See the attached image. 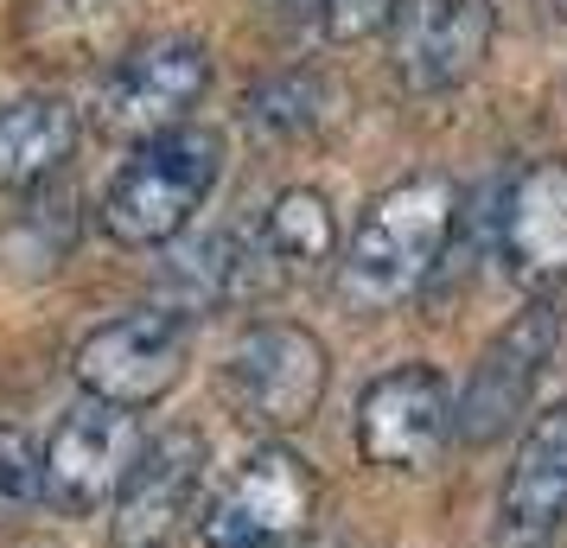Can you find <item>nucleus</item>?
Segmentation results:
<instances>
[{
	"label": "nucleus",
	"instance_id": "obj_21",
	"mask_svg": "<svg viewBox=\"0 0 567 548\" xmlns=\"http://www.w3.org/2000/svg\"><path fill=\"white\" fill-rule=\"evenodd\" d=\"M32 548H52V542H32Z\"/></svg>",
	"mask_w": 567,
	"mask_h": 548
},
{
	"label": "nucleus",
	"instance_id": "obj_12",
	"mask_svg": "<svg viewBox=\"0 0 567 548\" xmlns=\"http://www.w3.org/2000/svg\"><path fill=\"white\" fill-rule=\"evenodd\" d=\"M198 485H205V434L198 427H159L141 446L128 485L115 497V548H166L192 510Z\"/></svg>",
	"mask_w": 567,
	"mask_h": 548
},
{
	"label": "nucleus",
	"instance_id": "obj_6",
	"mask_svg": "<svg viewBox=\"0 0 567 548\" xmlns=\"http://www.w3.org/2000/svg\"><path fill=\"white\" fill-rule=\"evenodd\" d=\"M561 332H567L561 307L536 300L478 351V364H472L465 395H460V415H453L465 446H491V441H504V427H516V415L529 409L548 358L561 351Z\"/></svg>",
	"mask_w": 567,
	"mask_h": 548
},
{
	"label": "nucleus",
	"instance_id": "obj_17",
	"mask_svg": "<svg viewBox=\"0 0 567 548\" xmlns=\"http://www.w3.org/2000/svg\"><path fill=\"white\" fill-rule=\"evenodd\" d=\"M39 504H45V453L20 427H0V529H20Z\"/></svg>",
	"mask_w": 567,
	"mask_h": 548
},
{
	"label": "nucleus",
	"instance_id": "obj_18",
	"mask_svg": "<svg viewBox=\"0 0 567 548\" xmlns=\"http://www.w3.org/2000/svg\"><path fill=\"white\" fill-rule=\"evenodd\" d=\"M249 122H256L261 134H307L312 122H319V83L300 77V71L261 83L256 96H249Z\"/></svg>",
	"mask_w": 567,
	"mask_h": 548
},
{
	"label": "nucleus",
	"instance_id": "obj_19",
	"mask_svg": "<svg viewBox=\"0 0 567 548\" xmlns=\"http://www.w3.org/2000/svg\"><path fill=\"white\" fill-rule=\"evenodd\" d=\"M395 13H402V0H326V39H338V45H358V39H370V32L395 27Z\"/></svg>",
	"mask_w": 567,
	"mask_h": 548
},
{
	"label": "nucleus",
	"instance_id": "obj_7",
	"mask_svg": "<svg viewBox=\"0 0 567 548\" xmlns=\"http://www.w3.org/2000/svg\"><path fill=\"white\" fill-rule=\"evenodd\" d=\"M312 497H319V478L293 446H256L230 478V492L217 497V510L205 517V548H300Z\"/></svg>",
	"mask_w": 567,
	"mask_h": 548
},
{
	"label": "nucleus",
	"instance_id": "obj_5",
	"mask_svg": "<svg viewBox=\"0 0 567 548\" xmlns=\"http://www.w3.org/2000/svg\"><path fill=\"white\" fill-rule=\"evenodd\" d=\"M141 446H147V434H141L134 409L83 395L45 441V504L64 510V517H90L96 504L122 497Z\"/></svg>",
	"mask_w": 567,
	"mask_h": 548
},
{
	"label": "nucleus",
	"instance_id": "obj_8",
	"mask_svg": "<svg viewBox=\"0 0 567 548\" xmlns=\"http://www.w3.org/2000/svg\"><path fill=\"white\" fill-rule=\"evenodd\" d=\"M192 364V319L185 313H122L78 344L83 395H103L115 409H147L179 390Z\"/></svg>",
	"mask_w": 567,
	"mask_h": 548
},
{
	"label": "nucleus",
	"instance_id": "obj_13",
	"mask_svg": "<svg viewBox=\"0 0 567 548\" xmlns=\"http://www.w3.org/2000/svg\"><path fill=\"white\" fill-rule=\"evenodd\" d=\"M497 249L523 293H555L567 281V159H529L511 179Z\"/></svg>",
	"mask_w": 567,
	"mask_h": 548
},
{
	"label": "nucleus",
	"instance_id": "obj_11",
	"mask_svg": "<svg viewBox=\"0 0 567 548\" xmlns=\"http://www.w3.org/2000/svg\"><path fill=\"white\" fill-rule=\"evenodd\" d=\"M389 52L414 96L460 90L491 52V0H402Z\"/></svg>",
	"mask_w": 567,
	"mask_h": 548
},
{
	"label": "nucleus",
	"instance_id": "obj_10",
	"mask_svg": "<svg viewBox=\"0 0 567 548\" xmlns=\"http://www.w3.org/2000/svg\"><path fill=\"white\" fill-rule=\"evenodd\" d=\"M567 536V402L529 421L497 492L491 548H561Z\"/></svg>",
	"mask_w": 567,
	"mask_h": 548
},
{
	"label": "nucleus",
	"instance_id": "obj_2",
	"mask_svg": "<svg viewBox=\"0 0 567 548\" xmlns=\"http://www.w3.org/2000/svg\"><path fill=\"white\" fill-rule=\"evenodd\" d=\"M217 173H224V141L210 128H173L141 141L103 192V230L128 249L173 242L217 192Z\"/></svg>",
	"mask_w": 567,
	"mask_h": 548
},
{
	"label": "nucleus",
	"instance_id": "obj_9",
	"mask_svg": "<svg viewBox=\"0 0 567 548\" xmlns=\"http://www.w3.org/2000/svg\"><path fill=\"white\" fill-rule=\"evenodd\" d=\"M453 390L434 364L383 370L358 402V453L383 472H427L460 434Z\"/></svg>",
	"mask_w": 567,
	"mask_h": 548
},
{
	"label": "nucleus",
	"instance_id": "obj_16",
	"mask_svg": "<svg viewBox=\"0 0 567 548\" xmlns=\"http://www.w3.org/2000/svg\"><path fill=\"white\" fill-rule=\"evenodd\" d=\"M261 236H268V249L281 261L287 275H312L319 261L338 256V224H332V205L312 192V185H293L281 192L268 217H261Z\"/></svg>",
	"mask_w": 567,
	"mask_h": 548
},
{
	"label": "nucleus",
	"instance_id": "obj_14",
	"mask_svg": "<svg viewBox=\"0 0 567 548\" xmlns=\"http://www.w3.org/2000/svg\"><path fill=\"white\" fill-rule=\"evenodd\" d=\"M78 147V108L64 96H20L0 108V192L45 185Z\"/></svg>",
	"mask_w": 567,
	"mask_h": 548
},
{
	"label": "nucleus",
	"instance_id": "obj_3",
	"mask_svg": "<svg viewBox=\"0 0 567 548\" xmlns=\"http://www.w3.org/2000/svg\"><path fill=\"white\" fill-rule=\"evenodd\" d=\"M326 383H332V358L326 344L312 339L307 325H256L249 339L230 351V370H224V395L243 427L256 434H287V427H307L326 402Z\"/></svg>",
	"mask_w": 567,
	"mask_h": 548
},
{
	"label": "nucleus",
	"instance_id": "obj_20",
	"mask_svg": "<svg viewBox=\"0 0 567 548\" xmlns=\"http://www.w3.org/2000/svg\"><path fill=\"white\" fill-rule=\"evenodd\" d=\"M555 13H561V20H567V0H555Z\"/></svg>",
	"mask_w": 567,
	"mask_h": 548
},
{
	"label": "nucleus",
	"instance_id": "obj_15",
	"mask_svg": "<svg viewBox=\"0 0 567 548\" xmlns=\"http://www.w3.org/2000/svg\"><path fill=\"white\" fill-rule=\"evenodd\" d=\"M128 20V0H27L20 7V45L39 64H90L115 45Z\"/></svg>",
	"mask_w": 567,
	"mask_h": 548
},
{
	"label": "nucleus",
	"instance_id": "obj_1",
	"mask_svg": "<svg viewBox=\"0 0 567 548\" xmlns=\"http://www.w3.org/2000/svg\"><path fill=\"white\" fill-rule=\"evenodd\" d=\"M453 224H460V185L446 173H414V179L389 185L363 210L358 236L338 261V293L358 313H389V307L414 300L421 281L434 275Z\"/></svg>",
	"mask_w": 567,
	"mask_h": 548
},
{
	"label": "nucleus",
	"instance_id": "obj_4",
	"mask_svg": "<svg viewBox=\"0 0 567 548\" xmlns=\"http://www.w3.org/2000/svg\"><path fill=\"white\" fill-rule=\"evenodd\" d=\"M205 90L210 52L185 32H166V39H147L109 64L103 90H96V122L109 134H128V141H154V134L185 128V115L198 108Z\"/></svg>",
	"mask_w": 567,
	"mask_h": 548
}]
</instances>
